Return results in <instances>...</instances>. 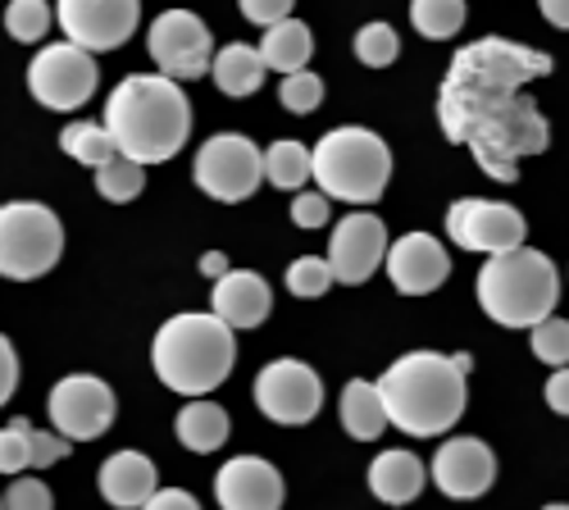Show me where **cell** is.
Instances as JSON below:
<instances>
[{"mask_svg":"<svg viewBox=\"0 0 569 510\" xmlns=\"http://www.w3.org/2000/svg\"><path fill=\"white\" fill-rule=\"evenodd\" d=\"M542 19L569 32V0H542Z\"/></svg>","mask_w":569,"mask_h":510,"instance_id":"44","label":"cell"},{"mask_svg":"<svg viewBox=\"0 0 569 510\" xmlns=\"http://www.w3.org/2000/svg\"><path fill=\"white\" fill-rule=\"evenodd\" d=\"M465 0H415L410 6V23L419 37H429V41H447L460 32L465 23Z\"/></svg>","mask_w":569,"mask_h":510,"instance_id":"29","label":"cell"},{"mask_svg":"<svg viewBox=\"0 0 569 510\" xmlns=\"http://www.w3.org/2000/svg\"><path fill=\"white\" fill-rule=\"evenodd\" d=\"M533 356L551 369H569V319L551 314L533 329Z\"/></svg>","mask_w":569,"mask_h":510,"instance_id":"35","label":"cell"},{"mask_svg":"<svg viewBox=\"0 0 569 510\" xmlns=\"http://www.w3.org/2000/svg\"><path fill=\"white\" fill-rule=\"evenodd\" d=\"M14 388H19V351L6 333H0V406L14 397Z\"/></svg>","mask_w":569,"mask_h":510,"instance_id":"41","label":"cell"},{"mask_svg":"<svg viewBox=\"0 0 569 510\" xmlns=\"http://www.w3.org/2000/svg\"><path fill=\"white\" fill-rule=\"evenodd\" d=\"M147 51H151L160 78L192 82V78L210 73L214 37H210V28H206L201 14H192V10H164L151 23V32H147Z\"/></svg>","mask_w":569,"mask_h":510,"instance_id":"12","label":"cell"},{"mask_svg":"<svg viewBox=\"0 0 569 510\" xmlns=\"http://www.w3.org/2000/svg\"><path fill=\"white\" fill-rule=\"evenodd\" d=\"M242 19H251V23H260L269 32L282 19H292V0H242Z\"/></svg>","mask_w":569,"mask_h":510,"instance_id":"39","label":"cell"},{"mask_svg":"<svg viewBox=\"0 0 569 510\" xmlns=\"http://www.w3.org/2000/svg\"><path fill=\"white\" fill-rule=\"evenodd\" d=\"M560 273L542 251H506L479 269V306L501 329H538L556 314Z\"/></svg>","mask_w":569,"mask_h":510,"instance_id":"5","label":"cell"},{"mask_svg":"<svg viewBox=\"0 0 569 510\" xmlns=\"http://www.w3.org/2000/svg\"><path fill=\"white\" fill-rule=\"evenodd\" d=\"M64 456H69L64 438L46 433V429H32V438H28V470H51L56 460H64Z\"/></svg>","mask_w":569,"mask_h":510,"instance_id":"38","label":"cell"},{"mask_svg":"<svg viewBox=\"0 0 569 510\" xmlns=\"http://www.w3.org/2000/svg\"><path fill=\"white\" fill-rule=\"evenodd\" d=\"M173 433H178V442H182L187 451H197V456H210V451H219V447L228 442L232 424H228V410H223L219 401L201 397V401H187V406L178 410V420H173Z\"/></svg>","mask_w":569,"mask_h":510,"instance_id":"25","label":"cell"},{"mask_svg":"<svg viewBox=\"0 0 569 510\" xmlns=\"http://www.w3.org/2000/svg\"><path fill=\"white\" fill-rule=\"evenodd\" d=\"M60 151H64L69 160L87 164V169H106V164L119 156L114 142H110V132H106L101 123H87V119L69 123V128L60 132Z\"/></svg>","mask_w":569,"mask_h":510,"instance_id":"28","label":"cell"},{"mask_svg":"<svg viewBox=\"0 0 569 510\" xmlns=\"http://www.w3.org/2000/svg\"><path fill=\"white\" fill-rule=\"evenodd\" d=\"M256 51H260L264 73H269V69H273V73H282V78L306 73V64H310V56H315L310 23H301L297 14H292V19H282L278 28H269V32L260 37Z\"/></svg>","mask_w":569,"mask_h":510,"instance_id":"23","label":"cell"},{"mask_svg":"<svg viewBox=\"0 0 569 510\" xmlns=\"http://www.w3.org/2000/svg\"><path fill=\"white\" fill-rule=\"evenodd\" d=\"M210 78L214 87L223 91V97L232 101H242V97H256V91L264 87V64H260V51L247 41H228L214 51L210 60Z\"/></svg>","mask_w":569,"mask_h":510,"instance_id":"24","label":"cell"},{"mask_svg":"<svg viewBox=\"0 0 569 510\" xmlns=\"http://www.w3.org/2000/svg\"><path fill=\"white\" fill-rule=\"evenodd\" d=\"M383 269L401 297H429L451 278V251L433 233H406L388 242Z\"/></svg>","mask_w":569,"mask_h":510,"instance_id":"17","label":"cell"},{"mask_svg":"<svg viewBox=\"0 0 569 510\" xmlns=\"http://www.w3.org/2000/svg\"><path fill=\"white\" fill-rule=\"evenodd\" d=\"M447 233L460 251H483L488 260L492 256H506V251H519L529 238V223L515 206L506 201H479V197H460L451 210H447Z\"/></svg>","mask_w":569,"mask_h":510,"instance_id":"14","label":"cell"},{"mask_svg":"<svg viewBox=\"0 0 569 510\" xmlns=\"http://www.w3.org/2000/svg\"><path fill=\"white\" fill-rule=\"evenodd\" d=\"M383 397L388 424L410 438H438L451 433L465 414L469 388L451 356L438 351H410L388 364V374L373 383Z\"/></svg>","mask_w":569,"mask_h":510,"instance_id":"3","label":"cell"},{"mask_svg":"<svg viewBox=\"0 0 569 510\" xmlns=\"http://www.w3.org/2000/svg\"><path fill=\"white\" fill-rule=\"evenodd\" d=\"M547 406L556 414H569V369H551V379H547Z\"/></svg>","mask_w":569,"mask_h":510,"instance_id":"43","label":"cell"},{"mask_svg":"<svg viewBox=\"0 0 569 510\" xmlns=\"http://www.w3.org/2000/svg\"><path fill=\"white\" fill-rule=\"evenodd\" d=\"M197 188L223 206H237L256 197V188L264 182V160L260 147L242 132H214L210 142H201L197 164H192Z\"/></svg>","mask_w":569,"mask_h":510,"instance_id":"8","label":"cell"},{"mask_svg":"<svg viewBox=\"0 0 569 510\" xmlns=\"http://www.w3.org/2000/svg\"><path fill=\"white\" fill-rule=\"evenodd\" d=\"M141 188H147V169L114 156L106 169H97V192L110 201V206H128L141 197Z\"/></svg>","mask_w":569,"mask_h":510,"instance_id":"30","label":"cell"},{"mask_svg":"<svg viewBox=\"0 0 569 510\" xmlns=\"http://www.w3.org/2000/svg\"><path fill=\"white\" fill-rule=\"evenodd\" d=\"M156 379L178 397H210L237 364V338L214 314H173L151 342Z\"/></svg>","mask_w":569,"mask_h":510,"instance_id":"4","label":"cell"},{"mask_svg":"<svg viewBox=\"0 0 569 510\" xmlns=\"http://www.w3.org/2000/svg\"><path fill=\"white\" fill-rule=\"evenodd\" d=\"M46 414H51V429L64 442H97L101 433H110L119 401L114 388L97 374H69L51 388L46 397Z\"/></svg>","mask_w":569,"mask_h":510,"instance_id":"10","label":"cell"},{"mask_svg":"<svg viewBox=\"0 0 569 510\" xmlns=\"http://www.w3.org/2000/svg\"><path fill=\"white\" fill-rule=\"evenodd\" d=\"M438 123L447 132V142L469 147L479 169L497 182H515L519 160L542 156L551 147V128L533 97L465 82L451 73L442 78V91H438Z\"/></svg>","mask_w":569,"mask_h":510,"instance_id":"1","label":"cell"},{"mask_svg":"<svg viewBox=\"0 0 569 510\" xmlns=\"http://www.w3.org/2000/svg\"><path fill=\"white\" fill-rule=\"evenodd\" d=\"M101 87V69L97 60H91L87 51H78V46L69 41H56V46H41V51L32 56L28 64V91L32 101L46 106V110H82L91 97H97Z\"/></svg>","mask_w":569,"mask_h":510,"instance_id":"9","label":"cell"},{"mask_svg":"<svg viewBox=\"0 0 569 510\" xmlns=\"http://www.w3.org/2000/svg\"><path fill=\"white\" fill-rule=\"evenodd\" d=\"M542 510H569V506H565V501H551V506H542Z\"/></svg>","mask_w":569,"mask_h":510,"instance_id":"46","label":"cell"},{"mask_svg":"<svg viewBox=\"0 0 569 510\" xmlns=\"http://www.w3.org/2000/svg\"><path fill=\"white\" fill-rule=\"evenodd\" d=\"M210 314L223 329H260L273 314V292L256 269H228L219 283L210 288Z\"/></svg>","mask_w":569,"mask_h":510,"instance_id":"20","label":"cell"},{"mask_svg":"<svg viewBox=\"0 0 569 510\" xmlns=\"http://www.w3.org/2000/svg\"><path fill=\"white\" fill-rule=\"evenodd\" d=\"M97 488L110 506L119 510H141L156 492H160V479H156V466L151 456L141 451H114L106 466L97 470Z\"/></svg>","mask_w":569,"mask_h":510,"instance_id":"21","label":"cell"},{"mask_svg":"<svg viewBox=\"0 0 569 510\" xmlns=\"http://www.w3.org/2000/svg\"><path fill=\"white\" fill-rule=\"evenodd\" d=\"M201 273H206V278H214V283H219V278L228 273V256H223V251H210V256L201 260Z\"/></svg>","mask_w":569,"mask_h":510,"instance_id":"45","label":"cell"},{"mask_svg":"<svg viewBox=\"0 0 569 510\" xmlns=\"http://www.w3.org/2000/svg\"><path fill=\"white\" fill-rule=\"evenodd\" d=\"M101 128L110 132V142L123 160L141 169L164 164L182 151L187 132H192V101L182 97L178 82L160 73H132L110 91Z\"/></svg>","mask_w":569,"mask_h":510,"instance_id":"2","label":"cell"},{"mask_svg":"<svg viewBox=\"0 0 569 510\" xmlns=\"http://www.w3.org/2000/svg\"><path fill=\"white\" fill-rule=\"evenodd\" d=\"M451 78L465 82H483V87H501V91H525V82L547 78L551 73V56L533 51V46H515L506 37H483L465 46L447 69Z\"/></svg>","mask_w":569,"mask_h":510,"instance_id":"13","label":"cell"},{"mask_svg":"<svg viewBox=\"0 0 569 510\" xmlns=\"http://www.w3.org/2000/svg\"><path fill=\"white\" fill-rule=\"evenodd\" d=\"M64 256V223L41 201H6L0 206V278L32 283L51 273Z\"/></svg>","mask_w":569,"mask_h":510,"instance_id":"7","label":"cell"},{"mask_svg":"<svg viewBox=\"0 0 569 510\" xmlns=\"http://www.w3.org/2000/svg\"><path fill=\"white\" fill-rule=\"evenodd\" d=\"M342 429L356 442H373L388 433V414H383V397L369 379H351L342 388Z\"/></svg>","mask_w":569,"mask_h":510,"instance_id":"26","label":"cell"},{"mask_svg":"<svg viewBox=\"0 0 569 510\" xmlns=\"http://www.w3.org/2000/svg\"><path fill=\"white\" fill-rule=\"evenodd\" d=\"M292 223H297V228H323V223H328V197L301 192V197L292 201Z\"/></svg>","mask_w":569,"mask_h":510,"instance_id":"40","label":"cell"},{"mask_svg":"<svg viewBox=\"0 0 569 510\" xmlns=\"http://www.w3.org/2000/svg\"><path fill=\"white\" fill-rule=\"evenodd\" d=\"M388 256V228L378 214L369 210H356V214H342V223L333 228V238H328V273H333V283H369L373 269L383 264Z\"/></svg>","mask_w":569,"mask_h":510,"instance_id":"16","label":"cell"},{"mask_svg":"<svg viewBox=\"0 0 569 510\" xmlns=\"http://www.w3.org/2000/svg\"><path fill=\"white\" fill-rule=\"evenodd\" d=\"M310 178L319 182V197L347 201V206H373L388 192L392 178V151L369 128H333L323 132L310 151Z\"/></svg>","mask_w":569,"mask_h":510,"instance_id":"6","label":"cell"},{"mask_svg":"<svg viewBox=\"0 0 569 510\" xmlns=\"http://www.w3.org/2000/svg\"><path fill=\"white\" fill-rule=\"evenodd\" d=\"M214 497L223 510H282V474L260 456H232L214 474Z\"/></svg>","mask_w":569,"mask_h":510,"instance_id":"19","label":"cell"},{"mask_svg":"<svg viewBox=\"0 0 569 510\" xmlns=\"http://www.w3.org/2000/svg\"><path fill=\"white\" fill-rule=\"evenodd\" d=\"M429 474H433V483H438L442 497L473 501V497H483L497 483V456L479 438H451V442L438 447Z\"/></svg>","mask_w":569,"mask_h":510,"instance_id":"18","label":"cell"},{"mask_svg":"<svg viewBox=\"0 0 569 510\" xmlns=\"http://www.w3.org/2000/svg\"><path fill=\"white\" fill-rule=\"evenodd\" d=\"M256 406L264 420L282 424V429H301L310 424L319 406H323V383L319 374L306 364V360H292V356H282V360H269L260 374H256Z\"/></svg>","mask_w":569,"mask_h":510,"instance_id":"11","label":"cell"},{"mask_svg":"<svg viewBox=\"0 0 569 510\" xmlns=\"http://www.w3.org/2000/svg\"><path fill=\"white\" fill-rule=\"evenodd\" d=\"M333 288V273H328V260L323 256H301L288 264V292L301 297V301H315Z\"/></svg>","mask_w":569,"mask_h":510,"instance_id":"33","label":"cell"},{"mask_svg":"<svg viewBox=\"0 0 569 510\" xmlns=\"http://www.w3.org/2000/svg\"><path fill=\"white\" fill-rule=\"evenodd\" d=\"M260 160H264V178L282 192H301L310 182V151L297 137H278L269 151H260Z\"/></svg>","mask_w":569,"mask_h":510,"instance_id":"27","label":"cell"},{"mask_svg":"<svg viewBox=\"0 0 569 510\" xmlns=\"http://www.w3.org/2000/svg\"><path fill=\"white\" fill-rule=\"evenodd\" d=\"M397 56H401V37L392 32V23H365L356 32V60L365 69H388L397 64Z\"/></svg>","mask_w":569,"mask_h":510,"instance_id":"32","label":"cell"},{"mask_svg":"<svg viewBox=\"0 0 569 510\" xmlns=\"http://www.w3.org/2000/svg\"><path fill=\"white\" fill-rule=\"evenodd\" d=\"M278 106L282 110H292V114H315L323 106V78L319 73H292V78H282L278 87Z\"/></svg>","mask_w":569,"mask_h":510,"instance_id":"34","label":"cell"},{"mask_svg":"<svg viewBox=\"0 0 569 510\" xmlns=\"http://www.w3.org/2000/svg\"><path fill=\"white\" fill-rule=\"evenodd\" d=\"M141 510H201V501L192 492H182V488H160Z\"/></svg>","mask_w":569,"mask_h":510,"instance_id":"42","label":"cell"},{"mask_svg":"<svg viewBox=\"0 0 569 510\" xmlns=\"http://www.w3.org/2000/svg\"><path fill=\"white\" fill-rule=\"evenodd\" d=\"M51 23H56V10L46 6V0H10V10H6V28L23 46H37L51 32Z\"/></svg>","mask_w":569,"mask_h":510,"instance_id":"31","label":"cell"},{"mask_svg":"<svg viewBox=\"0 0 569 510\" xmlns=\"http://www.w3.org/2000/svg\"><path fill=\"white\" fill-rule=\"evenodd\" d=\"M0 506H6V510H56V497H51V488H46L37 474H19L6 488V497H0Z\"/></svg>","mask_w":569,"mask_h":510,"instance_id":"37","label":"cell"},{"mask_svg":"<svg viewBox=\"0 0 569 510\" xmlns=\"http://www.w3.org/2000/svg\"><path fill=\"white\" fill-rule=\"evenodd\" d=\"M0 510H6V506H0Z\"/></svg>","mask_w":569,"mask_h":510,"instance_id":"47","label":"cell"},{"mask_svg":"<svg viewBox=\"0 0 569 510\" xmlns=\"http://www.w3.org/2000/svg\"><path fill=\"white\" fill-rule=\"evenodd\" d=\"M423 479H429V466L415 451H378L369 466V492L388 506H410L423 492Z\"/></svg>","mask_w":569,"mask_h":510,"instance_id":"22","label":"cell"},{"mask_svg":"<svg viewBox=\"0 0 569 510\" xmlns=\"http://www.w3.org/2000/svg\"><path fill=\"white\" fill-rule=\"evenodd\" d=\"M56 23L69 37V46H78V51L97 60L101 51H119L137 32L141 6L137 0H60Z\"/></svg>","mask_w":569,"mask_h":510,"instance_id":"15","label":"cell"},{"mask_svg":"<svg viewBox=\"0 0 569 510\" xmlns=\"http://www.w3.org/2000/svg\"><path fill=\"white\" fill-rule=\"evenodd\" d=\"M28 438H32V420H10L0 429V474H23L28 470Z\"/></svg>","mask_w":569,"mask_h":510,"instance_id":"36","label":"cell"}]
</instances>
